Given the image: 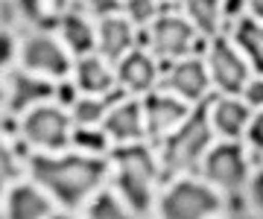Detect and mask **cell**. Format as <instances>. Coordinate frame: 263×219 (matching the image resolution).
I'll use <instances>...</instances> for the list:
<instances>
[{
	"label": "cell",
	"instance_id": "6da1fadb",
	"mask_svg": "<svg viewBox=\"0 0 263 219\" xmlns=\"http://www.w3.org/2000/svg\"><path fill=\"white\" fill-rule=\"evenodd\" d=\"M27 167L32 184L65 208H79L88 202L108 175V158L85 152H32Z\"/></svg>",
	"mask_w": 263,
	"mask_h": 219
},
{
	"label": "cell",
	"instance_id": "7a4b0ae2",
	"mask_svg": "<svg viewBox=\"0 0 263 219\" xmlns=\"http://www.w3.org/2000/svg\"><path fill=\"white\" fill-rule=\"evenodd\" d=\"M108 167H114V193L129 205L132 213L135 216L149 213L155 205V181H161L155 152L143 141L123 143V146L111 149Z\"/></svg>",
	"mask_w": 263,
	"mask_h": 219
},
{
	"label": "cell",
	"instance_id": "3957f363",
	"mask_svg": "<svg viewBox=\"0 0 263 219\" xmlns=\"http://www.w3.org/2000/svg\"><path fill=\"white\" fill-rule=\"evenodd\" d=\"M211 137H214V129H211V117H208V103H199L161 141V161H158L161 178H173L179 172L196 170L202 155L211 146Z\"/></svg>",
	"mask_w": 263,
	"mask_h": 219
},
{
	"label": "cell",
	"instance_id": "277c9868",
	"mask_svg": "<svg viewBox=\"0 0 263 219\" xmlns=\"http://www.w3.org/2000/svg\"><path fill=\"white\" fill-rule=\"evenodd\" d=\"M219 208V193L196 178H176L158 199L161 219H211Z\"/></svg>",
	"mask_w": 263,
	"mask_h": 219
},
{
	"label": "cell",
	"instance_id": "5b68a950",
	"mask_svg": "<svg viewBox=\"0 0 263 219\" xmlns=\"http://www.w3.org/2000/svg\"><path fill=\"white\" fill-rule=\"evenodd\" d=\"M199 172H202L205 184H211L214 190L237 196L249 181L246 149L237 141H222L216 146H208V152L199 161Z\"/></svg>",
	"mask_w": 263,
	"mask_h": 219
},
{
	"label": "cell",
	"instance_id": "8992f818",
	"mask_svg": "<svg viewBox=\"0 0 263 219\" xmlns=\"http://www.w3.org/2000/svg\"><path fill=\"white\" fill-rule=\"evenodd\" d=\"M146 38H149V53L155 58H173L176 62V58L193 56L202 47L205 35H199L196 27L184 15H179L173 9H164L146 27Z\"/></svg>",
	"mask_w": 263,
	"mask_h": 219
},
{
	"label": "cell",
	"instance_id": "52a82bcc",
	"mask_svg": "<svg viewBox=\"0 0 263 219\" xmlns=\"http://www.w3.org/2000/svg\"><path fill=\"white\" fill-rule=\"evenodd\" d=\"M70 117L62 105L41 103L35 108L24 111L21 120V137L27 146L38 152H62L70 143Z\"/></svg>",
	"mask_w": 263,
	"mask_h": 219
},
{
	"label": "cell",
	"instance_id": "ba28073f",
	"mask_svg": "<svg viewBox=\"0 0 263 219\" xmlns=\"http://www.w3.org/2000/svg\"><path fill=\"white\" fill-rule=\"evenodd\" d=\"M208 76L219 88V94L237 96L246 88V82L252 79V65L246 62V56L237 50V44L228 35H214L208 41Z\"/></svg>",
	"mask_w": 263,
	"mask_h": 219
},
{
	"label": "cell",
	"instance_id": "9c48e42d",
	"mask_svg": "<svg viewBox=\"0 0 263 219\" xmlns=\"http://www.w3.org/2000/svg\"><path fill=\"white\" fill-rule=\"evenodd\" d=\"M21 65L29 73L47 79H65L70 73V53L50 32H29L21 44Z\"/></svg>",
	"mask_w": 263,
	"mask_h": 219
},
{
	"label": "cell",
	"instance_id": "30bf717a",
	"mask_svg": "<svg viewBox=\"0 0 263 219\" xmlns=\"http://www.w3.org/2000/svg\"><path fill=\"white\" fill-rule=\"evenodd\" d=\"M143 108V129H146V137L155 143H161L176 126L190 114V108L184 99H179L170 91H149L146 99L141 103Z\"/></svg>",
	"mask_w": 263,
	"mask_h": 219
},
{
	"label": "cell",
	"instance_id": "8fae6325",
	"mask_svg": "<svg viewBox=\"0 0 263 219\" xmlns=\"http://www.w3.org/2000/svg\"><path fill=\"white\" fill-rule=\"evenodd\" d=\"M158 76H161L158 62H155V56H152L149 50H143V47L129 50V53L117 62V67H114L117 88H120L123 94H132V96L155 91Z\"/></svg>",
	"mask_w": 263,
	"mask_h": 219
},
{
	"label": "cell",
	"instance_id": "7c38bea8",
	"mask_svg": "<svg viewBox=\"0 0 263 219\" xmlns=\"http://www.w3.org/2000/svg\"><path fill=\"white\" fill-rule=\"evenodd\" d=\"M6 111L9 114H24L29 108H35L41 103H50L53 99V82L47 76H38V73H29V70H9L6 76Z\"/></svg>",
	"mask_w": 263,
	"mask_h": 219
},
{
	"label": "cell",
	"instance_id": "4fadbf2b",
	"mask_svg": "<svg viewBox=\"0 0 263 219\" xmlns=\"http://www.w3.org/2000/svg\"><path fill=\"white\" fill-rule=\"evenodd\" d=\"M164 88L170 94H176L184 103H202L211 88V76H208V67L199 56H184L176 58L170 65L167 76H164Z\"/></svg>",
	"mask_w": 263,
	"mask_h": 219
},
{
	"label": "cell",
	"instance_id": "5bb4252c",
	"mask_svg": "<svg viewBox=\"0 0 263 219\" xmlns=\"http://www.w3.org/2000/svg\"><path fill=\"white\" fill-rule=\"evenodd\" d=\"M103 132L108 134V141L123 146V143H138L146 137V129H143V108L138 99H129L123 96L108 108V114L103 120Z\"/></svg>",
	"mask_w": 263,
	"mask_h": 219
},
{
	"label": "cell",
	"instance_id": "9a60e30c",
	"mask_svg": "<svg viewBox=\"0 0 263 219\" xmlns=\"http://www.w3.org/2000/svg\"><path fill=\"white\" fill-rule=\"evenodd\" d=\"M135 47H138V29L123 15L100 18V24H97V53L105 62H120Z\"/></svg>",
	"mask_w": 263,
	"mask_h": 219
},
{
	"label": "cell",
	"instance_id": "2e32d148",
	"mask_svg": "<svg viewBox=\"0 0 263 219\" xmlns=\"http://www.w3.org/2000/svg\"><path fill=\"white\" fill-rule=\"evenodd\" d=\"M208 117H211V129L222 134L226 141L243 137L246 126L252 120V108L237 99V96H214V103H208Z\"/></svg>",
	"mask_w": 263,
	"mask_h": 219
},
{
	"label": "cell",
	"instance_id": "e0dca14e",
	"mask_svg": "<svg viewBox=\"0 0 263 219\" xmlns=\"http://www.w3.org/2000/svg\"><path fill=\"white\" fill-rule=\"evenodd\" d=\"M73 85L79 88V94L88 96H105L117 85L114 79V67L105 62L100 53H88V56H76L73 65Z\"/></svg>",
	"mask_w": 263,
	"mask_h": 219
},
{
	"label": "cell",
	"instance_id": "ac0fdd59",
	"mask_svg": "<svg viewBox=\"0 0 263 219\" xmlns=\"http://www.w3.org/2000/svg\"><path fill=\"white\" fill-rule=\"evenodd\" d=\"M6 193V219H47L53 210L38 184H12Z\"/></svg>",
	"mask_w": 263,
	"mask_h": 219
},
{
	"label": "cell",
	"instance_id": "d6986e66",
	"mask_svg": "<svg viewBox=\"0 0 263 219\" xmlns=\"http://www.w3.org/2000/svg\"><path fill=\"white\" fill-rule=\"evenodd\" d=\"M59 35L67 53L73 56H88L97 53V27L82 12H65L59 18Z\"/></svg>",
	"mask_w": 263,
	"mask_h": 219
},
{
	"label": "cell",
	"instance_id": "ffe728a7",
	"mask_svg": "<svg viewBox=\"0 0 263 219\" xmlns=\"http://www.w3.org/2000/svg\"><path fill=\"white\" fill-rule=\"evenodd\" d=\"M228 32H231V41L237 44V50L246 56V62L257 73H263V21L243 15Z\"/></svg>",
	"mask_w": 263,
	"mask_h": 219
},
{
	"label": "cell",
	"instance_id": "44dd1931",
	"mask_svg": "<svg viewBox=\"0 0 263 219\" xmlns=\"http://www.w3.org/2000/svg\"><path fill=\"white\" fill-rule=\"evenodd\" d=\"M184 18L196 27L199 35L214 38L222 32V15H219V0H181Z\"/></svg>",
	"mask_w": 263,
	"mask_h": 219
},
{
	"label": "cell",
	"instance_id": "7402d4cb",
	"mask_svg": "<svg viewBox=\"0 0 263 219\" xmlns=\"http://www.w3.org/2000/svg\"><path fill=\"white\" fill-rule=\"evenodd\" d=\"M108 96H88V94H79L70 103L67 108V117L73 126H103L105 114H108Z\"/></svg>",
	"mask_w": 263,
	"mask_h": 219
},
{
	"label": "cell",
	"instance_id": "603a6c76",
	"mask_svg": "<svg viewBox=\"0 0 263 219\" xmlns=\"http://www.w3.org/2000/svg\"><path fill=\"white\" fill-rule=\"evenodd\" d=\"M88 219H135V213L129 210V205L117 196V193L105 190V193H94L88 202Z\"/></svg>",
	"mask_w": 263,
	"mask_h": 219
},
{
	"label": "cell",
	"instance_id": "cb8c5ba5",
	"mask_svg": "<svg viewBox=\"0 0 263 219\" xmlns=\"http://www.w3.org/2000/svg\"><path fill=\"white\" fill-rule=\"evenodd\" d=\"M70 143L85 155H105L108 146H111L103 126H73L70 129Z\"/></svg>",
	"mask_w": 263,
	"mask_h": 219
},
{
	"label": "cell",
	"instance_id": "d4e9b609",
	"mask_svg": "<svg viewBox=\"0 0 263 219\" xmlns=\"http://www.w3.org/2000/svg\"><path fill=\"white\" fill-rule=\"evenodd\" d=\"M123 18L129 21L132 27H149L152 21L158 18L161 12V0H123Z\"/></svg>",
	"mask_w": 263,
	"mask_h": 219
},
{
	"label": "cell",
	"instance_id": "484cf974",
	"mask_svg": "<svg viewBox=\"0 0 263 219\" xmlns=\"http://www.w3.org/2000/svg\"><path fill=\"white\" fill-rule=\"evenodd\" d=\"M21 172V158L15 155V146L6 141V134L0 132V196L9 190Z\"/></svg>",
	"mask_w": 263,
	"mask_h": 219
},
{
	"label": "cell",
	"instance_id": "4316f807",
	"mask_svg": "<svg viewBox=\"0 0 263 219\" xmlns=\"http://www.w3.org/2000/svg\"><path fill=\"white\" fill-rule=\"evenodd\" d=\"M246 0H219V15H222V32L234 27L237 21L246 15Z\"/></svg>",
	"mask_w": 263,
	"mask_h": 219
},
{
	"label": "cell",
	"instance_id": "83f0119b",
	"mask_svg": "<svg viewBox=\"0 0 263 219\" xmlns=\"http://www.w3.org/2000/svg\"><path fill=\"white\" fill-rule=\"evenodd\" d=\"M243 134H246V141H249V146H252L254 152L263 155V108L249 120V126H246Z\"/></svg>",
	"mask_w": 263,
	"mask_h": 219
},
{
	"label": "cell",
	"instance_id": "f1b7e54d",
	"mask_svg": "<svg viewBox=\"0 0 263 219\" xmlns=\"http://www.w3.org/2000/svg\"><path fill=\"white\" fill-rule=\"evenodd\" d=\"M246 193H249V202L254 205V210H260L263 213V167L260 170H254V172H249Z\"/></svg>",
	"mask_w": 263,
	"mask_h": 219
},
{
	"label": "cell",
	"instance_id": "f546056e",
	"mask_svg": "<svg viewBox=\"0 0 263 219\" xmlns=\"http://www.w3.org/2000/svg\"><path fill=\"white\" fill-rule=\"evenodd\" d=\"M120 6H123V0H85L88 15H94L97 21L108 18V15H120Z\"/></svg>",
	"mask_w": 263,
	"mask_h": 219
},
{
	"label": "cell",
	"instance_id": "4dcf8cb0",
	"mask_svg": "<svg viewBox=\"0 0 263 219\" xmlns=\"http://www.w3.org/2000/svg\"><path fill=\"white\" fill-rule=\"evenodd\" d=\"M240 94H243V103L249 105V108H263V76L249 79Z\"/></svg>",
	"mask_w": 263,
	"mask_h": 219
},
{
	"label": "cell",
	"instance_id": "1f68e13d",
	"mask_svg": "<svg viewBox=\"0 0 263 219\" xmlns=\"http://www.w3.org/2000/svg\"><path fill=\"white\" fill-rule=\"evenodd\" d=\"M18 56V44L9 29H0V67H9L12 58Z\"/></svg>",
	"mask_w": 263,
	"mask_h": 219
},
{
	"label": "cell",
	"instance_id": "d6a6232c",
	"mask_svg": "<svg viewBox=\"0 0 263 219\" xmlns=\"http://www.w3.org/2000/svg\"><path fill=\"white\" fill-rule=\"evenodd\" d=\"M76 96H79V88L73 85V82H59V85H53V99H56L59 105H65V108H70V103H73Z\"/></svg>",
	"mask_w": 263,
	"mask_h": 219
},
{
	"label": "cell",
	"instance_id": "836d02e7",
	"mask_svg": "<svg viewBox=\"0 0 263 219\" xmlns=\"http://www.w3.org/2000/svg\"><path fill=\"white\" fill-rule=\"evenodd\" d=\"M15 9H18L27 21H41V18H44L41 0H18V6H15Z\"/></svg>",
	"mask_w": 263,
	"mask_h": 219
},
{
	"label": "cell",
	"instance_id": "e575fe53",
	"mask_svg": "<svg viewBox=\"0 0 263 219\" xmlns=\"http://www.w3.org/2000/svg\"><path fill=\"white\" fill-rule=\"evenodd\" d=\"M246 6H249V12H252V18L263 21V0H246Z\"/></svg>",
	"mask_w": 263,
	"mask_h": 219
},
{
	"label": "cell",
	"instance_id": "d590c367",
	"mask_svg": "<svg viewBox=\"0 0 263 219\" xmlns=\"http://www.w3.org/2000/svg\"><path fill=\"white\" fill-rule=\"evenodd\" d=\"M47 219H73V216H65V213H50Z\"/></svg>",
	"mask_w": 263,
	"mask_h": 219
},
{
	"label": "cell",
	"instance_id": "8d00e7d4",
	"mask_svg": "<svg viewBox=\"0 0 263 219\" xmlns=\"http://www.w3.org/2000/svg\"><path fill=\"white\" fill-rule=\"evenodd\" d=\"M3 99H6V94H3V85H0V103H3Z\"/></svg>",
	"mask_w": 263,
	"mask_h": 219
},
{
	"label": "cell",
	"instance_id": "74e56055",
	"mask_svg": "<svg viewBox=\"0 0 263 219\" xmlns=\"http://www.w3.org/2000/svg\"><path fill=\"white\" fill-rule=\"evenodd\" d=\"M161 3H173V0H161Z\"/></svg>",
	"mask_w": 263,
	"mask_h": 219
},
{
	"label": "cell",
	"instance_id": "f35d334b",
	"mask_svg": "<svg viewBox=\"0 0 263 219\" xmlns=\"http://www.w3.org/2000/svg\"><path fill=\"white\" fill-rule=\"evenodd\" d=\"M0 219H6V216H3V213H0Z\"/></svg>",
	"mask_w": 263,
	"mask_h": 219
}]
</instances>
